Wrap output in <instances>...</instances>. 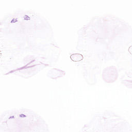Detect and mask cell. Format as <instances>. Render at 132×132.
Masks as SVG:
<instances>
[{
  "mask_svg": "<svg viewBox=\"0 0 132 132\" xmlns=\"http://www.w3.org/2000/svg\"><path fill=\"white\" fill-rule=\"evenodd\" d=\"M83 56L80 54H73L70 56V58L73 61H79L83 59Z\"/></svg>",
  "mask_w": 132,
  "mask_h": 132,
  "instance_id": "obj_1",
  "label": "cell"
}]
</instances>
